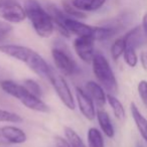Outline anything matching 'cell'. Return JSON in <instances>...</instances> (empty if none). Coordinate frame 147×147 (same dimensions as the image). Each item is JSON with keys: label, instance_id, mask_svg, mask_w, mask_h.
<instances>
[{"label": "cell", "instance_id": "cell-1", "mask_svg": "<svg viewBox=\"0 0 147 147\" xmlns=\"http://www.w3.org/2000/svg\"><path fill=\"white\" fill-rule=\"evenodd\" d=\"M0 51L22 61L41 78L49 79L51 67L47 65L43 57L33 49L18 45H0Z\"/></svg>", "mask_w": 147, "mask_h": 147}, {"label": "cell", "instance_id": "cell-2", "mask_svg": "<svg viewBox=\"0 0 147 147\" xmlns=\"http://www.w3.org/2000/svg\"><path fill=\"white\" fill-rule=\"evenodd\" d=\"M24 10L26 17L30 20L35 32L39 36L47 38L53 34L55 30L53 18L37 0H26Z\"/></svg>", "mask_w": 147, "mask_h": 147}, {"label": "cell", "instance_id": "cell-3", "mask_svg": "<svg viewBox=\"0 0 147 147\" xmlns=\"http://www.w3.org/2000/svg\"><path fill=\"white\" fill-rule=\"evenodd\" d=\"M0 87L5 93L17 99L26 108L36 111V112H49L47 105L45 102H42L39 97L35 96L30 91L27 90L23 85L17 84L10 80H4L0 82Z\"/></svg>", "mask_w": 147, "mask_h": 147}, {"label": "cell", "instance_id": "cell-4", "mask_svg": "<svg viewBox=\"0 0 147 147\" xmlns=\"http://www.w3.org/2000/svg\"><path fill=\"white\" fill-rule=\"evenodd\" d=\"M92 63L94 75L101 86L106 91H108L109 94L117 93L118 91L117 80L106 57L100 53H95Z\"/></svg>", "mask_w": 147, "mask_h": 147}, {"label": "cell", "instance_id": "cell-5", "mask_svg": "<svg viewBox=\"0 0 147 147\" xmlns=\"http://www.w3.org/2000/svg\"><path fill=\"white\" fill-rule=\"evenodd\" d=\"M49 80L51 81L55 93L57 94L61 102L63 103V105H65L69 110H75V108H76L75 100H74L69 85L65 82V78L57 71L51 69V74L49 76Z\"/></svg>", "mask_w": 147, "mask_h": 147}, {"label": "cell", "instance_id": "cell-6", "mask_svg": "<svg viewBox=\"0 0 147 147\" xmlns=\"http://www.w3.org/2000/svg\"><path fill=\"white\" fill-rule=\"evenodd\" d=\"M0 17L7 22L19 23L26 18V13L15 0H0Z\"/></svg>", "mask_w": 147, "mask_h": 147}, {"label": "cell", "instance_id": "cell-7", "mask_svg": "<svg viewBox=\"0 0 147 147\" xmlns=\"http://www.w3.org/2000/svg\"><path fill=\"white\" fill-rule=\"evenodd\" d=\"M51 55L59 71L65 76H71L78 71V65L69 53L59 47H55L51 51Z\"/></svg>", "mask_w": 147, "mask_h": 147}, {"label": "cell", "instance_id": "cell-8", "mask_svg": "<svg viewBox=\"0 0 147 147\" xmlns=\"http://www.w3.org/2000/svg\"><path fill=\"white\" fill-rule=\"evenodd\" d=\"M95 38L92 36H78L74 41V49L77 55L85 63H91L95 55Z\"/></svg>", "mask_w": 147, "mask_h": 147}, {"label": "cell", "instance_id": "cell-9", "mask_svg": "<svg viewBox=\"0 0 147 147\" xmlns=\"http://www.w3.org/2000/svg\"><path fill=\"white\" fill-rule=\"evenodd\" d=\"M27 136L23 130L15 126L0 127V146L24 143Z\"/></svg>", "mask_w": 147, "mask_h": 147}, {"label": "cell", "instance_id": "cell-10", "mask_svg": "<svg viewBox=\"0 0 147 147\" xmlns=\"http://www.w3.org/2000/svg\"><path fill=\"white\" fill-rule=\"evenodd\" d=\"M65 27L69 33L76 34L78 36H96L97 26H91L86 23H83L73 17L67 16L65 19ZM96 40V39H95Z\"/></svg>", "mask_w": 147, "mask_h": 147}, {"label": "cell", "instance_id": "cell-11", "mask_svg": "<svg viewBox=\"0 0 147 147\" xmlns=\"http://www.w3.org/2000/svg\"><path fill=\"white\" fill-rule=\"evenodd\" d=\"M76 97H77V101H78L79 108H80L82 114L88 120H93L96 117V110H95L94 101L80 87H76Z\"/></svg>", "mask_w": 147, "mask_h": 147}, {"label": "cell", "instance_id": "cell-12", "mask_svg": "<svg viewBox=\"0 0 147 147\" xmlns=\"http://www.w3.org/2000/svg\"><path fill=\"white\" fill-rule=\"evenodd\" d=\"M47 12L49 13V15L51 16L53 21V24H55V27L65 37H69L71 33L67 31V29L65 27V19L67 15H65L63 11L59 8H57L55 5L51 4V3H49L47 7Z\"/></svg>", "mask_w": 147, "mask_h": 147}, {"label": "cell", "instance_id": "cell-13", "mask_svg": "<svg viewBox=\"0 0 147 147\" xmlns=\"http://www.w3.org/2000/svg\"><path fill=\"white\" fill-rule=\"evenodd\" d=\"M86 93L91 97V99L96 103L98 107L102 108L105 106L107 102V95L105 94L104 89L101 85L93 81L86 83Z\"/></svg>", "mask_w": 147, "mask_h": 147}, {"label": "cell", "instance_id": "cell-14", "mask_svg": "<svg viewBox=\"0 0 147 147\" xmlns=\"http://www.w3.org/2000/svg\"><path fill=\"white\" fill-rule=\"evenodd\" d=\"M146 37H147V34L145 33L142 25H141V26L134 27V28L131 29L130 31H128V32L124 35L127 47H133V49H135L145 42Z\"/></svg>", "mask_w": 147, "mask_h": 147}, {"label": "cell", "instance_id": "cell-15", "mask_svg": "<svg viewBox=\"0 0 147 147\" xmlns=\"http://www.w3.org/2000/svg\"><path fill=\"white\" fill-rule=\"evenodd\" d=\"M130 110L133 117V120H134L135 125H136L139 133L141 134L142 138L147 142V119L141 114V112L137 108L135 103L132 102L130 104Z\"/></svg>", "mask_w": 147, "mask_h": 147}, {"label": "cell", "instance_id": "cell-16", "mask_svg": "<svg viewBox=\"0 0 147 147\" xmlns=\"http://www.w3.org/2000/svg\"><path fill=\"white\" fill-rule=\"evenodd\" d=\"M97 119H98L99 125H100L104 134L107 137H109V138H113L115 135V131L108 113L104 110H98V112H97Z\"/></svg>", "mask_w": 147, "mask_h": 147}, {"label": "cell", "instance_id": "cell-17", "mask_svg": "<svg viewBox=\"0 0 147 147\" xmlns=\"http://www.w3.org/2000/svg\"><path fill=\"white\" fill-rule=\"evenodd\" d=\"M71 1L77 8L84 12L98 10L107 2V0H71Z\"/></svg>", "mask_w": 147, "mask_h": 147}, {"label": "cell", "instance_id": "cell-18", "mask_svg": "<svg viewBox=\"0 0 147 147\" xmlns=\"http://www.w3.org/2000/svg\"><path fill=\"white\" fill-rule=\"evenodd\" d=\"M107 101H108L109 105L111 106L114 113L115 117L118 120H123L125 118V109L123 107L122 103L116 98L113 94H108L107 95Z\"/></svg>", "mask_w": 147, "mask_h": 147}, {"label": "cell", "instance_id": "cell-19", "mask_svg": "<svg viewBox=\"0 0 147 147\" xmlns=\"http://www.w3.org/2000/svg\"><path fill=\"white\" fill-rule=\"evenodd\" d=\"M87 137H88L89 147H105L102 133L97 128L92 127V128L89 129Z\"/></svg>", "mask_w": 147, "mask_h": 147}, {"label": "cell", "instance_id": "cell-20", "mask_svg": "<svg viewBox=\"0 0 147 147\" xmlns=\"http://www.w3.org/2000/svg\"><path fill=\"white\" fill-rule=\"evenodd\" d=\"M63 8L65 10V14L69 15L75 18H86L87 15L84 11L80 10L73 4L71 0H63Z\"/></svg>", "mask_w": 147, "mask_h": 147}, {"label": "cell", "instance_id": "cell-21", "mask_svg": "<svg viewBox=\"0 0 147 147\" xmlns=\"http://www.w3.org/2000/svg\"><path fill=\"white\" fill-rule=\"evenodd\" d=\"M126 47L127 45H126V41H125L124 36L117 38L114 41V43L112 45V47H111V55H112L113 59L117 61L121 55H123Z\"/></svg>", "mask_w": 147, "mask_h": 147}, {"label": "cell", "instance_id": "cell-22", "mask_svg": "<svg viewBox=\"0 0 147 147\" xmlns=\"http://www.w3.org/2000/svg\"><path fill=\"white\" fill-rule=\"evenodd\" d=\"M65 134L67 137V141H69L71 147H87L81 137L77 134L75 130H73L69 127H65Z\"/></svg>", "mask_w": 147, "mask_h": 147}, {"label": "cell", "instance_id": "cell-23", "mask_svg": "<svg viewBox=\"0 0 147 147\" xmlns=\"http://www.w3.org/2000/svg\"><path fill=\"white\" fill-rule=\"evenodd\" d=\"M123 57H124V61L129 67H134L137 65L138 63V57H137V53L135 51V49L130 47H127L125 49L124 53H123Z\"/></svg>", "mask_w": 147, "mask_h": 147}, {"label": "cell", "instance_id": "cell-24", "mask_svg": "<svg viewBox=\"0 0 147 147\" xmlns=\"http://www.w3.org/2000/svg\"><path fill=\"white\" fill-rule=\"evenodd\" d=\"M0 122L21 123L22 122V118L20 116H18L17 114L0 109Z\"/></svg>", "mask_w": 147, "mask_h": 147}, {"label": "cell", "instance_id": "cell-25", "mask_svg": "<svg viewBox=\"0 0 147 147\" xmlns=\"http://www.w3.org/2000/svg\"><path fill=\"white\" fill-rule=\"evenodd\" d=\"M12 31V26L5 20H0V42L4 40Z\"/></svg>", "mask_w": 147, "mask_h": 147}, {"label": "cell", "instance_id": "cell-26", "mask_svg": "<svg viewBox=\"0 0 147 147\" xmlns=\"http://www.w3.org/2000/svg\"><path fill=\"white\" fill-rule=\"evenodd\" d=\"M23 86H24L28 91H30L33 95H35V96L39 97L41 95L40 87L38 86V84H37L35 81H33V80H25Z\"/></svg>", "mask_w": 147, "mask_h": 147}, {"label": "cell", "instance_id": "cell-27", "mask_svg": "<svg viewBox=\"0 0 147 147\" xmlns=\"http://www.w3.org/2000/svg\"><path fill=\"white\" fill-rule=\"evenodd\" d=\"M138 94L140 96L142 102L144 103V105L147 107V81L142 80L139 82L138 84Z\"/></svg>", "mask_w": 147, "mask_h": 147}, {"label": "cell", "instance_id": "cell-28", "mask_svg": "<svg viewBox=\"0 0 147 147\" xmlns=\"http://www.w3.org/2000/svg\"><path fill=\"white\" fill-rule=\"evenodd\" d=\"M55 145H57V147H71L69 141L63 139V137L55 136Z\"/></svg>", "mask_w": 147, "mask_h": 147}, {"label": "cell", "instance_id": "cell-29", "mask_svg": "<svg viewBox=\"0 0 147 147\" xmlns=\"http://www.w3.org/2000/svg\"><path fill=\"white\" fill-rule=\"evenodd\" d=\"M140 61H141V63H142V67H144V69L147 71V53H141Z\"/></svg>", "mask_w": 147, "mask_h": 147}, {"label": "cell", "instance_id": "cell-30", "mask_svg": "<svg viewBox=\"0 0 147 147\" xmlns=\"http://www.w3.org/2000/svg\"><path fill=\"white\" fill-rule=\"evenodd\" d=\"M7 80V71L3 67H0V82Z\"/></svg>", "mask_w": 147, "mask_h": 147}, {"label": "cell", "instance_id": "cell-31", "mask_svg": "<svg viewBox=\"0 0 147 147\" xmlns=\"http://www.w3.org/2000/svg\"><path fill=\"white\" fill-rule=\"evenodd\" d=\"M142 27L144 29L145 33L147 34V12L143 15V18H142Z\"/></svg>", "mask_w": 147, "mask_h": 147}, {"label": "cell", "instance_id": "cell-32", "mask_svg": "<svg viewBox=\"0 0 147 147\" xmlns=\"http://www.w3.org/2000/svg\"><path fill=\"white\" fill-rule=\"evenodd\" d=\"M138 147H143V146H142V145H140V146H138Z\"/></svg>", "mask_w": 147, "mask_h": 147}]
</instances>
